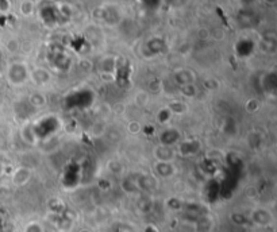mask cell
<instances>
[{
	"label": "cell",
	"mask_w": 277,
	"mask_h": 232,
	"mask_svg": "<svg viewBox=\"0 0 277 232\" xmlns=\"http://www.w3.org/2000/svg\"><path fill=\"white\" fill-rule=\"evenodd\" d=\"M156 155H157L158 162H169L173 158L174 154L167 146H161V147H157V150H156Z\"/></svg>",
	"instance_id": "obj_1"
},
{
	"label": "cell",
	"mask_w": 277,
	"mask_h": 232,
	"mask_svg": "<svg viewBox=\"0 0 277 232\" xmlns=\"http://www.w3.org/2000/svg\"><path fill=\"white\" fill-rule=\"evenodd\" d=\"M25 232H43L42 227L37 223H32V224H29L26 228V231Z\"/></svg>",
	"instance_id": "obj_3"
},
{
	"label": "cell",
	"mask_w": 277,
	"mask_h": 232,
	"mask_svg": "<svg viewBox=\"0 0 277 232\" xmlns=\"http://www.w3.org/2000/svg\"><path fill=\"white\" fill-rule=\"evenodd\" d=\"M253 219H254V222L257 224H260V226H268L271 220H272V217L269 216V213L265 211H256L253 213Z\"/></svg>",
	"instance_id": "obj_2"
}]
</instances>
